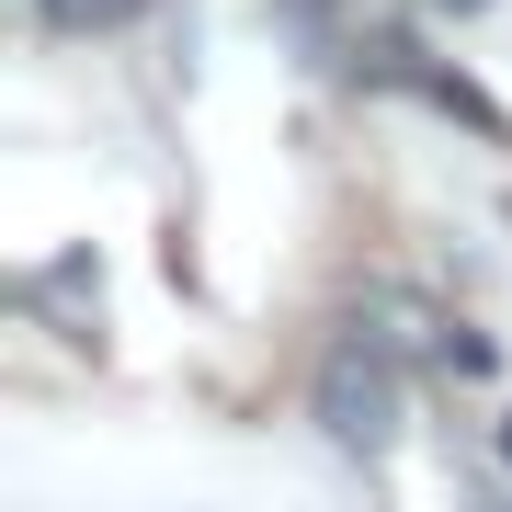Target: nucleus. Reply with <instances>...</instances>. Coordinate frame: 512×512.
<instances>
[{
    "label": "nucleus",
    "instance_id": "obj_3",
    "mask_svg": "<svg viewBox=\"0 0 512 512\" xmlns=\"http://www.w3.org/2000/svg\"><path fill=\"white\" fill-rule=\"evenodd\" d=\"M501 467H512V421H501Z\"/></svg>",
    "mask_w": 512,
    "mask_h": 512
},
{
    "label": "nucleus",
    "instance_id": "obj_4",
    "mask_svg": "<svg viewBox=\"0 0 512 512\" xmlns=\"http://www.w3.org/2000/svg\"><path fill=\"white\" fill-rule=\"evenodd\" d=\"M444 12H478V0H444Z\"/></svg>",
    "mask_w": 512,
    "mask_h": 512
},
{
    "label": "nucleus",
    "instance_id": "obj_1",
    "mask_svg": "<svg viewBox=\"0 0 512 512\" xmlns=\"http://www.w3.org/2000/svg\"><path fill=\"white\" fill-rule=\"evenodd\" d=\"M319 421H330V444H353V456H376L387 433H399V376H387V353L353 330V342H330V365H319Z\"/></svg>",
    "mask_w": 512,
    "mask_h": 512
},
{
    "label": "nucleus",
    "instance_id": "obj_2",
    "mask_svg": "<svg viewBox=\"0 0 512 512\" xmlns=\"http://www.w3.org/2000/svg\"><path fill=\"white\" fill-rule=\"evenodd\" d=\"M467 512H512V501H501V490H478V501H467Z\"/></svg>",
    "mask_w": 512,
    "mask_h": 512
}]
</instances>
